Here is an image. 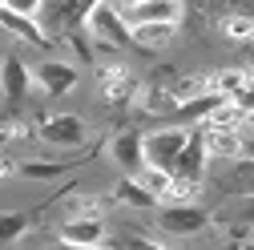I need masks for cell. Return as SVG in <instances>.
Listing matches in <instances>:
<instances>
[{"label": "cell", "mask_w": 254, "mask_h": 250, "mask_svg": "<svg viewBox=\"0 0 254 250\" xmlns=\"http://www.w3.org/2000/svg\"><path fill=\"white\" fill-rule=\"evenodd\" d=\"M157 230H162L166 238H198V234H206L210 230V210L206 206H198L194 198L190 202H157Z\"/></svg>", "instance_id": "obj_1"}, {"label": "cell", "mask_w": 254, "mask_h": 250, "mask_svg": "<svg viewBox=\"0 0 254 250\" xmlns=\"http://www.w3.org/2000/svg\"><path fill=\"white\" fill-rule=\"evenodd\" d=\"M85 33L93 37V45H97V49H109V53H117V49H137L129 24H125V16H121L113 4H105V0L93 4L89 20H85Z\"/></svg>", "instance_id": "obj_2"}, {"label": "cell", "mask_w": 254, "mask_h": 250, "mask_svg": "<svg viewBox=\"0 0 254 250\" xmlns=\"http://www.w3.org/2000/svg\"><path fill=\"white\" fill-rule=\"evenodd\" d=\"M37 137L49 149H81L89 141V121L81 113H49L37 117Z\"/></svg>", "instance_id": "obj_3"}, {"label": "cell", "mask_w": 254, "mask_h": 250, "mask_svg": "<svg viewBox=\"0 0 254 250\" xmlns=\"http://www.w3.org/2000/svg\"><path fill=\"white\" fill-rule=\"evenodd\" d=\"M97 89H101V101L113 105V109H125V105H137V73L121 61H109V65H97Z\"/></svg>", "instance_id": "obj_4"}, {"label": "cell", "mask_w": 254, "mask_h": 250, "mask_svg": "<svg viewBox=\"0 0 254 250\" xmlns=\"http://www.w3.org/2000/svg\"><path fill=\"white\" fill-rule=\"evenodd\" d=\"M190 137V125H162V129H149L141 137V153H145V166H157V170H174L178 153Z\"/></svg>", "instance_id": "obj_5"}, {"label": "cell", "mask_w": 254, "mask_h": 250, "mask_svg": "<svg viewBox=\"0 0 254 250\" xmlns=\"http://www.w3.org/2000/svg\"><path fill=\"white\" fill-rule=\"evenodd\" d=\"M0 93H4V117L24 109L28 93H33V69L24 65L20 53H8L0 61Z\"/></svg>", "instance_id": "obj_6"}, {"label": "cell", "mask_w": 254, "mask_h": 250, "mask_svg": "<svg viewBox=\"0 0 254 250\" xmlns=\"http://www.w3.org/2000/svg\"><path fill=\"white\" fill-rule=\"evenodd\" d=\"M206 166H210V149H206V129L198 121V125H190V137H186V145H182V153H178V162H174L170 174L202 186L206 182Z\"/></svg>", "instance_id": "obj_7"}, {"label": "cell", "mask_w": 254, "mask_h": 250, "mask_svg": "<svg viewBox=\"0 0 254 250\" xmlns=\"http://www.w3.org/2000/svg\"><path fill=\"white\" fill-rule=\"evenodd\" d=\"M77 81H81V73H77V65H69V61H57V57H45L41 65L33 69V85L45 93V97H69V93L77 89Z\"/></svg>", "instance_id": "obj_8"}, {"label": "cell", "mask_w": 254, "mask_h": 250, "mask_svg": "<svg viewBox=\"0 0 254 250\" xmlns=\"http://www.w3.org/2000/svg\"><path fill=\"white\" fill-rule=\"evenodd\" d=\"M109 238V226L101 214H69L57 230V242L65 246H101Z\"/></svg>", "instance_id": "obj_9"}, {"label": "cell", "mask_w": 254, "mask_h": 250, "mask_svg": "<svg viewBox=\"0 0 254 250\" xmlns=\"http://www.w3.org/2000/svg\"><path fill=\"white\" fill-rule=\"evenodd\" d=\"M141 129L137 125H125V129H117L105 145H109V158H113V166L121 170V174H141V166H145V153H141Z\"/></svg>", "instance_id": "obj_10"}, {"label": "cell", "mask_w": 254, "mask_h": 250, "mask_svg": "<svg viewBox=\"0 0 254 250\" xmlns=\"http://www.w3.org/2000/svg\"><path fill=\"white\" fill-rule=\"evenodd\" d=\"M93 158H97V145L85 149V153H77V158H57V162L33 158V162H16V178H28V182H57V178L73 174L77 166H85V162H93Z\"/></svg>", "instance_id": "obj_11"}, {"label": "cell", "mask_w": 254, "mask_h": 250, "mask_svg": "<svg viewBox=\"0 0 254 250\" xmlns=\"http://www.w3.org/2000/svg\"><path fill=\"white\" fill-rule=\"evenodd\" d=\"M222 101H230V97H222L218 89H202V93H190V97H178L174 109H170V117L182 121V125H198V121H206Z\"/></svg>", "instance_id": "obj_12"}, {"label": "cell", "mask_w": 254, "mask_h": 250, "mask_svg": "<svg viewBox=\"0 0 254 250\" xmlns=\"http://www.w3.org/2000/svg\"><path fill=\"white\" fill-rule=\"evenodd\" d=\"M0 28H4V33H12V37H20L24 45H33V49H49V45H53V37L41 28L37 16H20V12L4 8V4H0Z\"/></svg>", "instance_id": "obj_13"}, {"label": "cell", "mask_w": 254, "mask_h": 250, "mask_svg": "<svg viewBox=\"0 0 254 250\" xmlns=\"http://www.w3.org/2000/svg\"><path fill=\"white\" fill-rule=\"evenodd\" d=\"M109 202L129 206V210H157V194H153V190H145V182H141L137 174H125V178L113 186Z\"/></svg>", "instance_id": "obj_14"}, {"label": "cell", "mask_w": 254, "mask_h": 250, "mask_svg": "<svg viewBox=\"0 0 254 250\" xmlns=\"http://www.w3.org/2000/svg\"><path fill=\"white\" fill-rule=\"evenodd\" d=\"M129 33H133L137 49L157 53V49H166L178 37V20H141V24H129Z\"/></svg>", "instance_id": "obj_15"}, {"label": "cell", "mask_w": 254, "mask_h": 250, "mask_svg": "<svg viewBox=\"0 0 254 250\" xmlns=\"http://www.w3.org/2000/svg\"><path fill=\"white\" fill-rule=\"evenodd\" d=\"M202 129H206V149H210V158H242V133H238V125H206L202 121Z\"/></svg>", "instance_id": "obj_16"}, {"label": "cell", "mask_w": 254, "mask_h": 250, "mask_svg": "<svg viewBox=\"0 0 254 250\" xmlns=\"http://www.w3.org/2000/svg\"><path fill=\"white\" fill-rule=\"evenodd\" d=\"M141 20H182V0H137L125 12V24H141Z\"/></svg>", "instance_id": "obj_17"}, {"label": "cell", "mask_w": 254, "mask_h": 250, "mask_svg": "<svg viewBox=\"0 0 254 250\" xmlns=\"http://www.w3.org/2000/svg\"><path fill=\"white\" fill-rule=\"evenodd\" d=\"M37 222V210H0V246L20 242Z\"/></svg>", "instance_id": "obj_18"}, {"label": "cell", "mask_w": 254, "mask_h": 250, "mask_svg": "<svg viewBox=\"0 0 254 250\" xmlns=\"http://www.w3.org/2000/svg\"><path fill=\"white\" fill-rule=\"evenodd\" d=\"M222 33H226L230 41H254V16H246V12L226 16L222 20Z\"/></svg>", "instance_id": "obj_19"}, {"label": "cell", "mask_w": 254, "mask_h": 250, "mask_svg": "<svg viewBox=\"0 0 254 250\" xmlns=\"http://www.w3.org/2000/svg\"><path fill=\"white\" fill-rule=\"evenodd\" d=\"M242 81H246V73H242V69H222V73H214V77H210V85L222 93V97H234V93L242 89Z\"/></svg>", "instance_id": "obj_20"}, {"label": "cell", "mask_w": 254, "mask_h": 250, "mask_svg": "<svg viewBox=\"0 0 254 250\" xmlns=\"http://www.w3.org/2000/svg\"><path fill=\"white\" fill-rule=\"evenodd\" d=\"M230 105H234L242 117H254V73H246V81H242V89L230 97Z\"/></svg>", "instance_id": "obj_21"}, {"label": "cell", "mask_w": 254, "mask_h": 250, "mask_svg": "<svg viewBox=\"0 0 254 250\" xmlns=\"http://www.w3.org/2000/svg\"><path fill=\"white\" fill-rule=\"evenodd\" d=\"M234 222L246 226V230H254V194H246V198L234 206Z\"/></svg>", "instance_id": "obj_22"}, {"label": "cell", "mask_w": 254, "mask_h": 250, "mask_svg": "<svg viewBox=\"0 0 254 250\" xmlns=\"http://www.w3.org/2000/svg\"><path fill=\"white\" fill-rule=\"evenodd\" d=\"M41 4H45V0H4V8L20 12V16H37V12H41Z\"/></svg>", "instance_id": "obj_23"}, {"label": "cell", "mask_w": 254, "mask_h": 250, "mask_svg": "<svg viewBox=\"0 0 254 250\" xmlns=\"http://www.w3.org/2000/svg\"><path fill=\"white\" fill-rule=\"evenodd\" d=\"M105 4H113V8H117V12H121V16H125V12H129V8H133V4H137V0H105Z\"/></svg>", "instance_id": "obj_24"}, {"label": "cell", "mask_w": 254, "mask_h": 250, "mask_svg": "<svg viewBox=\"0 0 254 250\" xmlns=\"http://www.w3.org/2000/svg\"><path fill=\"white\" fill-rule=\"evenodd\" d=\"M242 158L254 162V137H242Z\"/></svg>", "instance_id": "obj_25"}, {"label": "cell", "mask_w": 254, "mask_h": 250, "mask_svg": "<svg viewBox=\"0 0 254 250\" xmlns=\"http://www.w3.org/2000/svg\"><path fill=\"white\" fill-rule=\"evenodd\" d=\"M0 4H4V0H0Z\"/></svg>", "instance_id": "obj_26"}]
</instances>
